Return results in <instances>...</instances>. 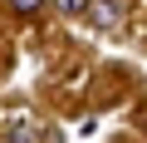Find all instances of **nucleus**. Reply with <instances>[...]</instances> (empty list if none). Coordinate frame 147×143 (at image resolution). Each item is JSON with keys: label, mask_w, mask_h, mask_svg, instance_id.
I'll use <instances>...</instances> for the list:
<instances>
[{"label": "nucleus", "mask_w": 147, "mask_h": 143, "mask_svg": "<svg viewBox=\"0 0 147 143\" xmlns=\"http://www.w3.org/2000/svg\"><path fill=\"white\" fill-rule=\"evenodd\" d=\"M88 25L98 30V35H108V30H118V20L127 15V0H88Z\"/></svg>", "instance_id": "f257e3e1"}, {"label": "nucleus", "mask_w": 147, "mask_h": 143, "mask_svg": "<svg viewBox=\"0 0 147 143\" xmlns=\"http://www.w3.org/2000/svg\"><path fill=\"white\" fill-rule=\"evenodd\" d=\"M54 5H59L64 15H84V10H88V0H54Z\"/></svg>", "instance_id": "f03ea898"}, {"label": "nucleus", "mask_w": 147, "mask_h": 143, "mask_svg": "<svg viewBox=\"0 0 147 143\" xmlns=\"http://www.w3.org/2000/svg\"><path fill=\"white\" fill-rule=\"evenodd\" d=\"M10 5H15L20 15H30V10H39V0H10Z\"/></svg>", "instance_id": "7ed1b4c3"}]
</instances>
